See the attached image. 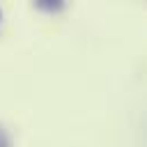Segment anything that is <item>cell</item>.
Returning <instances> with one entry per match:
<instances>
[]
</instances>
